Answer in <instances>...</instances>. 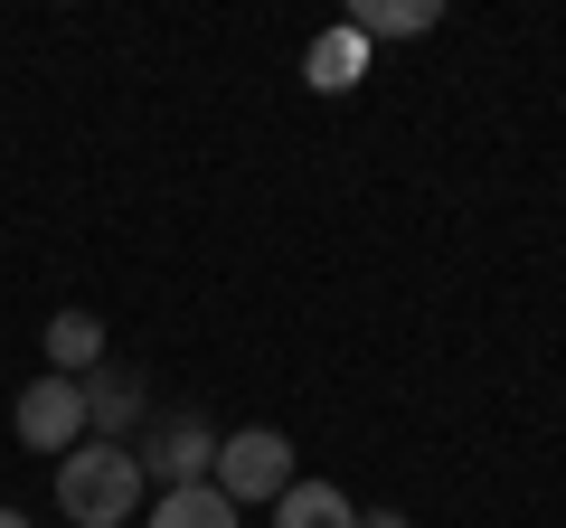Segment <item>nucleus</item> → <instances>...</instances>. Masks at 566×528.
Listing matches in <instances>:
<instances>
[{
    "instance_id": "obj_10",
    "label": "nucleus",
    "mask_w": 566,
    "mask_h": 528,
    "mask_svg": "<svg viewBox=\"0 0 566 528\" xmlns=\"http://www.w3.org/2000/svg\"><path fill=\"white\" fill-rule=\"evenodd\" d=\"M434 20H444L434 0H359V10H349V29H359V39H424Z\"/></svg>"
},
{
    "instance_id": "obj_7",
    "label": "nucleus",
    "mask_w": 566,
    "mask_h": 528,
    "mask_svg": "<svg viewBox=\"0 0 566 528\" xmlns=\"http://www.w3.org/2000/svg\"><path fill=\"white\" fill-rule=\"evenodd\" d=\"M142 528H245V509L227 500L218 482H189V490H161Z\"/></svg>"
},
{
    "instance_id": "obj_12",
    "label": "nucleus",
    "mask_w": 566,
    "mask_h": 528,
    "mask_svg": "<svg viewBox=\"0 0 566 528\" xmlns=\"http://www.w3.org/2000/svg\"><path fill=\"white\" fill-rule=\"evenodd\" d=\"M0 528H29V519H20V509H10V500H0Z\"/></svg>"
},
{
    "instance_id": "obj_2",
    "label": "nucleus",
    "mask_w": 566,
    "mask_h": 528,
    "mask_svg": "<svg viewBox=\"0 0 566 528\" xmlns=\"http://www.w3.org/2000/svg\"><path fill=\"white\" fill-rule=\"evenodd\" d=\"M208 482H218L237 509L283 500V490L303 482V463H293V434H274V425H237V434H218V472H208Z\"/></svg>"
},
{
    "instance_id": "obj_11",
    "label": "nucleus",
    "mask_w": 566,
    "mask_h": 528,
    "mask_svg": "<svg viewBox=\"0 0 566 528\" xmlns=\"http://www.w3.org/2000/svg\"><path fill=\"white\" fill-rule=\"evenodd\" d=\"M359 528H406V509H359Z\"/></svg>"
},
{
    "instance_id": "obj_3",
    "label": "nucleus",
    "mask_w": 566,
    "mask_h": 528,
    "mask_svg": "<svg viewBox=\"0 0 566 528\" xmlns=\"http://www.w3.org/2000/svg\"><path fill=\"white\" fill-rule=\"evenodd\" d=\"M10 425H20L29 453H76L85 444V387L76 378H29L20 406H10Z\"/></svg>"
},
{
    "instance_id": "obj_9",
    "label": "nucleus",
    "mask_w": 566,
    "mask_h": 528,
    "mask_svg": "<svg viewBox=\"0 0 566 528\" xmlns=\"http://www.w3.org/2000/svg\"><path fill=\"white\" fill-rule=\"evenodd\" d=\"M274 528H359V509H349L340 482H293L274 500Z\"/></svg>"
},
{
    "instance_id": "obj_6",
    "label": "nucleus",
    "mask_w": 566,
    "mask_h": 528,
    "mask_svg": "<svg viewBox=\"0 0 566 528\" xmlns=\"http://www.w3.org/2000/svg\"><path fill=\"white\" fill-rule=\"evenodd\" d=\"M303 76H312V95H349V85L368 76V39L359 29H322V39L303 47Z\"/></svg>"
},
{
    "instance_id": "obj_5",
    "label": "nucleus",
    "mask_w": 566,
    "mask_h": 528,
    "mask_svg": "<svg viewBox=\"0 0 566 528\" xmlns=\"http://www.w3.org/2000/svg\"><path fill=\"white\" fill-rule=\"evenodd\" d=\"M76 387H85V434L123 444V425L142 415V378L133 368H95V378H76Z\"/></svg>"
},
{
    "instance_id": "obj_1",
    "label": "nucleus",
    "mask_w": 566,
    "mask_h": 528,
    "mask_svg": "<svg viewBox=\"0 0 566 528\" xmlns=\"http://www.w3.org/2000/svg\"><path fill=\"white\" fill-rule=\"evenodd\" d=\"M142 453H123V444H104V434H85L76 453H57V509L76 528H123L142 509Z\"/></svg>"
},
{
    "instance_id": "obj_8",
    "label": "nucleus",
    "mask_w": 566,
    "mask_h": 528,
    "mask_svg": "<svg viewBox=\"0 0 566 528\" xmlns=\"http://www.w3.org/2000/svg\"><path fill=\"white\" fill-rule=\"evenodd\" d=\"M85 368H104V321L95 311H57L48 321V378H85Z\"/></svg>"
},
{
    "instance_id": "obj_4",
    "label": "nucleus",
    "mask_w": 566,
    "mask_h": 528,
    "mask_svg": "<svg viewBox=\"0 0 566 528\" xmlns=\"http://www.w3.org/2000/svg\"><path fill=\"white\" fill-rule=\"evenodd\" d=\"M142 472H161L170 490L208 482V472H218V434H208V415H170V425L151 434V453H142Z\"/></svg>"
}]
</instances>
